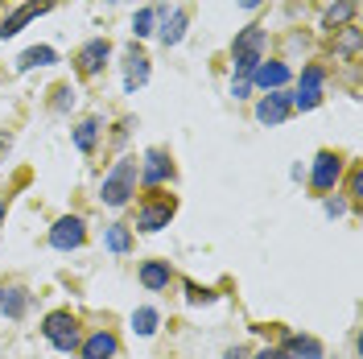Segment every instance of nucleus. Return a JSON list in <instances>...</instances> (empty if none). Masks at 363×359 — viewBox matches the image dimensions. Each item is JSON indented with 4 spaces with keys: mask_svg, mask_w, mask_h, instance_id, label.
Segmentation results:
<instances>
[{
    "mask_svg": "<svg viewBox=\"0 0 363 359\" xmlns=\"http://www.w3.org/2000/svg\"><path fill=\"white\" fill-rule=\"evenodd\" d=\"M136 182H140V161L120 158L112 165V174L104 178V186H99V199L108 202V206H124V202L136 194Z\"/></svg>",
    "mask_w": 363,
    "mask_h": 359,
    "instance_id": "obj_1",
    "label": "nucleus"
},
{
    "mask_svg": "<svg viewBox=\"0 0 363 359\" xmlns=\"http://www.w3.org/2000/svg\"><path fill=\"white\" fill-rule=\"evenodd\" d=\"M260 50H264V29H260V25H248V29L235 38V50H231V54H235V79H244V83H248L252 70L264 62V58H260Z\"/></svg>",
    "mask_w": 363,
    "mask_h": 359,
    "instance_id": "obj_2",
    "label": "nucleus"
},
{
    "mask_svg": "<svg viewBox=\"0 0 363 359\" xmlns=\"http://www.w3.org/2000/svg\"><path fill=\"white\" fill-rule=\"evenodd\" d=\"M42 335L54 343V351H62V355H70V351H79V322H74V314L70 310H54V314H45V326Z\"/></svg>",
    "mask_w": 363,
    "mask_h": 359,
    "instance_id": "obj_3",
    "label": "nucleus"
},
{
    "mask_svg": "<svg viewBox=\"0 0 363 359\" xmlns=\"http://www.w3.org/2000/svg\"><path fill=\"white\" fill-rule=\"evenodd\" d=\"M83 240H87V227L79 215H62L50 227V248H58V252H74V248H83Z\"/></svg>",
    "mask_w": 363,
    "mask_h": 359,
    "instance_id": "obj_4",
    "label": "nucleus"
},
{
    "mask_svg": "<svg viewBox=\"0 0 363 359\" xmlns=\"http://www.w3.org/2000/svg\"><path fill=\"white\" fill-rule=\"evenodd\" d=\"M174 211H178V202H174V199L145 202V206L136 211V231H161V227H169Z\"/></svg>",
    "mask_w": 363,
    "mask_h": 359,
    "instance_id": "obj_5",
    "label": "nucleus"
},
{
    "mask_svg": "<svg viewBox=\"0 0 363 359\" xmlns=\"http://www.w3.org/2000/svg\"><path fill=\"white\" fill-rule=\"evenodd\" d=\"M289 104H294L297 112H310V108L322 104V67L301 70V87H297V95H289Z\"/></svg>",
    "mask_w": 363,
    "mask_h": 359,
    "instance_id": "obj_6",
    "label": "nucleus"
},
{
    "mask_svg": "<svg viewBox=\"0 0 363 359\" xmlns=\"http://www.w3.org/2000/svg\"><path fill=\"white\" fill-rule=\"evenodd\" d=\"M50 9H54V0H29V4H21L17 13H9V17L0 21V38H17L33 17H42V13H50Z\"/></svg>",
    "mask_w": 363,
    "mask_h": 359,
    "instance_id": "obj_7",
    "label": "nucleus"
},
{
    "mask_svg": "<svg viewBox=\"0 0 363 359\" xmlns=\"http://www.w3.org/2000/svg\"><path fill=\"white\" fill-rule=\"evenodd\" d=\"M342 178V158L339 153H318L314 158V174H310V182H314V190H335Z\"/></svg>",
    "mask_w": 363,
    "mask_h": 359,
    "instance_id": "obj_8",
    "label": "nucleus"
},
{
    "mask_svg": "<svg viewBox=\"0 0 363 359\" xmlns=\"http://www.w3.org/2000/svg\"><path fill=\"white\" fill-rule=\"evenodd\" d=\"M289 112H294V104H289L285 91H269V95L256 104V120H260V124H285Z\"/></svg>",
    "mask_w": 363,
    "mask_h": 359,
    "instance_id": "obj_9",
    "label": "nucleus"
},
{
    "mask_svg": "<svg viewBox=\"0 0 363 359\" xmlns=\"http://www.w3.org/2000/svg\"><path fill=\"white\" fill-rule=\"evenodd\" d=\"M165 178H174V165H169V158H165L161 149H149V153H145V161H140V182H145V186H161Z\"/></svg>",
    "mask_w": 363,
    "mask_h": 359,
    "instance_id": "obj_10",
    "label": "nucleus"
},
{
    "mask_svg": "<svg viewBox=\"0 0 363 359\" xmlns=\"http://www.w3.org/2000/svg\"><path fill=\"white\" fill-rule=\"evenodd\" d=\"M79 351H83V359H112L116 351H120V338H116L112 331H95L91 338L79 343Z\"/></svg>",
    "mask_w": 363,
    "mask_h": 359,
    "instance_id": "obj_11",
    "label": "nucleus"
},
{
    "mask_svg": "<svg viewBox=\"0 0 363 359\" xmlns=\"http://www.w3.org/2000/svg\"><path fill=\"white\" fill-rule=\"evenodd\" d=\"M248 83H256V87H264V91H281L289 83V67L285 62H260V67L252 70Z\"/></svg>",
    "mask_w": 363,
    "mask_h": 359,
    "instance_id": "obj_12",
    "label": "nucleus"
},
{
    "mask_svg": "<svg viewBox=\"0 0 363 359\" xmlns=\"http://www.w3.org/2000/svg\"><path fill=\"white\" fill-rule=\"evenodd\" d=\"M108 54H112V45L104 42V38H95V42H87L83 50H79V70H83V74H95V70H104V62H108Z\"/></svg>",
    "mask_w": 363,
    "mask_h": 359,
    "instance_id": "obj_13",
    "label": "nucleus"
},
{
    "mask_svg": "<svg viewBox=\"0 0 363 359\" xmlns=\"http://www.w3.org/2000/svg\"><path fill=\"white\" fill-rule=\"evenodd\" d=\"M149 83V58L140 54V50H128V67H124V87L136 91Z\"/></svg>",
    "mask_w": 363,
    "mask_h": 359,
    "instance_id": "obj_14",
    "label": "nucleus"
},
{
    "mask_svg": "<svg viewBox=\"0 0 363 359\" xmlns=\"http://www.w3.org/2000/svg\"><path fill=\"white\" fill-rule=\"evenodd\" d=\"M169 277H174V269H169L165 260H145V265H140V285H145V289H165Z\"/></svg>",
    "mask_w": 363,
    "mask_h": 359,
    "instance_id": "obj_15",
    "label": "nucleus"
},
{
    "mask_svg": "<svg viewBox=\"0 0 363 359\" xmlns=\"http://www.w3.org/2000/svg\"><path fill=\"white\" fill-rule=\"evenodd\" d=\"M335 33H339V38H335V54H339V58H347V62H351V58L359 54V42H363L359 25L351 21V25H342V29H335Z\"/></svg>",
    "mask_w": 363,
    "mask_h": 359,
    "instance_id": "obj_16",
    "label": "nucleus"
},
{
    "mask_svg": "<svg viewBox=\"0 0 363 359\" xmlns=\"http://www.w3.org/2000/svg\"><path fill=\"white\" fill-rule=\"evenodd\" d=\"M25 306H29V293L21 285H9V289H0V314L4 318H21Z\"/></svg>",
    "mask_w": 363,
    "mask_h": 359,
    "instance_id": "obj_17",
    "label": "nucleus"
},
{
    "mask_svg": "<svg viewBox=\"0 0 363 359\" xmlns=\"http://www.w3.org/2000/svg\"><path fill=\"white\" fill-rule=\"evenodd\" d=\"M351 17H355V0H335V4L326 9L322 25H326V29H342V25H351Z\"/></svg>",
    "mask_w": 363,
    "mask_h": 359,
    "instance_id": "obj_18",
    "label": "nucleus"
},
{
    "mask_svg": "<svg viewBox=\"0 0 363 359\" xmlns=\"http://www.w3.org/2000/svg\"><path fill=\"white\" fill-rule=\"evenodd\" d=\"M186 21H190V17H186V9H174V13L165 17V25H161V42H165V45H178L182 33H186Z\"/></svg>",
    "mask_w": 363,
    "mask_h": 359,
    "instance_id": "obj_19",
    "label": "nucleus"
},
{
    "mask_svg": "<svg viewBox=\"0 0 363 359\" xmlns=\"http://www.w3.org/2000/svg\"><path fill=\"white\" fill-rule=\"evenodd\" d=\"M50 62H58V54H54V50H50V45H33V50H25L21 58H17V70L50 67Z\"/></svg>",
    "mask_w": 363,
    "mask_h": 359,
    "instance_id": "obj_20",
    "label": "nucleus"
},
{
    "mask_svg": "<svg viewBox=\"0 0 363 359\" xmlns=\"http://www.w3.org/2000/svg\"><path fill=\"white\" fill-rule=\"evenodd\" d=\"M285 347H289L285 355H294V359H322V343H318V338H310V335H297V338H289Z\"/></svg>",
    "mask_w": 363,
    "mask_h": 359,
    "instance_id": "obj_21",
    "label": "nucleus"
},
{
    "mask_svg": "<svg viewBox=\"0 0 363 359\" xmlns=\"http://www.w3.org/2000/svg\"><path fill=\"white\" fill-rule=\"evenodd\" d=\"M157 322H161V314L153 310V306H140V310L133 314V331L140 338H149V335H157Z\"/></svg>",
    "mask_w": 363,
    "mask_h": 359,
    "instance_id": "obj_22",
    "label": "nucleus"
},
{
    "mask_svg": "<svg viewBox=\"0 0 363 359\" xmlns=\"http://www.w3.org/2000/svg\"><path fill=\"white\" fill-rule=\"evenodd\" d=\"M104 244L112 248L116 256H124V252L133 248V231H128L124 223H112V227H108V236H104Z\"/></svg>",
    "mask_w": 363,
    "mask_h": 359,
    "instance_id": "obj_23",
    "label": "nucleus"
},
{
    "mask_svg": "<svg viewBox=\"0 0 363 359\" xmlns=\"http://www.w3.org/2000/svg\"><path fill=\"white\" fill-rule=\"evenodd\" d=\"M95 128H99L95 120H83V124L74 128V145H79L83 153H91V149H95Z\"/></svg>",
    "mask_w": 363,
    "mask_h": 359,
    "instance_id": "obj_24",
    "label": "nucleus"
},
{
    "mask_svg": "<svg viewBox=\"0 0 363 359\" xmlns=\"http://www.w3.org/2000/svg\"><path fill=\"white\" fill-rule=\"evenodd\" d=\"M153 21H157V13H153V9H140L133 17V33L136 38H149V33H153Z\"/></svg>",
    "mask_w": 363,
    "mask_h": 359,
    "instance_id": "obj_25",
    "label": "nucleus"
},
{
    "mask_svg": "<svg viewBox=\"0 0 363 359\" xmlns=\"http://www.w3.org/2000/svg\"><path fill=\"white\" fill-rule=\"evenodd\" d=\"M186 302H190V306H206V302H215V289H203V285L186 281Z\"/></svg>",
    "mask_w": 363,
    "mask_h": 359,
    "instance_id": "obj_26",
    "label": "nucleus"
},
{
    "mask_svg": "<svg viewBox=\"0 0 363 359\" xmlns=\"http://www.w3.org/2000/svg\"><path fill=\"white\" fill-rule=\"evenodd\" d=\"M359 194H363V174L351 170V199H359Z\"/></svg>",
    "mask_w": 363,
    "mask_h": 359,
    "instance_id": "obj_27",
    "label": "nucleus"
},
{
    "mask_svg": "<svg viewBox=\"0 0 363 359\" xmlns=\"http://www.w3.org/2000/svg\"><path fill=\"white\" fill-rule=\"evenodd\" d=\"M256 359H289V355H285L281 347H264V351H260V355H256Z\"/></svg>",
    "mask_w": 363,
    "mask_h": 359,
    "instance_id": "obj_28",
    "label": "nucleus"
},
{
    "mask_svg": "<svg viewBox=\"0 0 363 359\" xmlns=\"http://www.w3.org/2000/svg\"><path fill=\"white\" fill-rule=\"evenodd\" d=\"M248 87H252V83H244V79H235V83H231V95H235V99H244V95H248Z\"/></svg>",
    "mask_w": 363,
    "mask_h": 359,
    "instance_id": "obj_29",
    "label": "nucleus"
},
{
    "mask_svg": "<svg viewBox=\"0 0 363 359\" xmlns=\"http://www.w3.org/2000/svg\"><path fill=\"white\" fill-rule=\"evenodd\" d=\"M342 211H347V202H339V199L326 202V215H342Z\"/></svg>",
    "mask_w": 363,
    "mask_h": 359,
    "instance_id": "obj_30",
    "label": "nucleus"
},
{
    "mask_svg": "<svg viewBox=\"0 0 363 359\" xmlns=\"http://www.w3.org/2000/svg\"><path fill=\"white\" fill-rule=\"evenodd\" d=\"M223 359H252V355H248V351H244V347H231V351H227Z\"/></svg>",
    "mask_w": 363,
    "mask_h": 359,
    "instance_id": "obj_31",
    "label": "nucleus"
},
{
    "mask_svg": "<svg viewBox=\"0 0 363 359\" xmlns=\"http://www.w3.org/2000/svg\"><path fill=\"white\" fill-rule=\"evenodd\" d=\"M240 9H260V0H240Z\"/></svg>",
    "mask_w": 363,
    "mask_h": 359,
    "instance_id": "obj_32",
    "label": "nucleus"
},
{
    "mask_svg": "<svg viewBox=\"0 0 363 359\" xmlns=\"http://www.w3.org/2000/svg\"><path fill=\"white\" fill-rule=\"evenodd\" d=\"M0 223H4V199H0Z\"/></svg>",
    "mask_w": 363,
    "mask_h": 359,
    "instance_id": "obj_33",
    "label": "nucleus"
}]
</instances>
